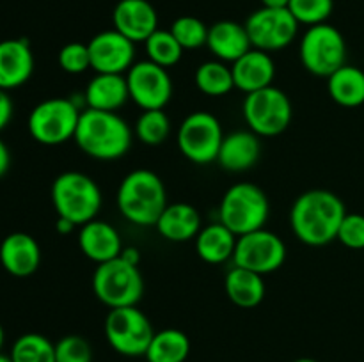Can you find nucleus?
I'll list each match as a JSON object with an SVG mask.
<instances>
[{
  "mask_svg": "<svg viewBox=\"0 0 364 362\" xmlns=\"http://www.w3.org/2000/svg\"><path fill=\"white\" fill-rule=\"evenodd\" d=\"M347 209L340 195L331 190H308L299 195L290 212L295 236L306 245L322 247L336 240Z\"/></svg>",
  "mask_w": 364,
  "mask_h": 362,
  "instance_id": "nucleus-1",
  "label": "nucleus"
},
{
  "mask_svg": "<svg viewBox=\"0 0 364 362\" xmlns=\"http://www.w3.org/2000/svg\"><path fill=\"white\" fill-rule=\"evenodd\" d=\"M73 141L91 158L117 160L130 149L132 130L116 112L85 109L80 114Z\"/></svg>",
  "mask_w": 364,
  "mask_h": 362,
  "instance_id": "nucleus-2",
  "label": "nucleus"
},
{
  "mask_svg": "<svg viewBox=\"0 0 364 362\" xmlns=\"http://www.w3.org/2000/svg\"><path fill=\"white\" fill-rule=\"evenodd\" d=\"M119 213L135 226L151 227L167 208V192L159 174L148 169L132 170L117 188Z\"/></svg>",
  "mask_w": 364,
  "mask_h": 362,
  "instance_id": "nucleus-3",
  "label": "nucleus"
},
{
  "mask_svg": "<svg viewBox=\"0 0 364 362\" xmlns=\"http://www.w3.org/2000/svg\"><path fill=\"white\" fill-rule=\"evenodd\" d=\"M52 202L57 215L75 226H84L98 215L102 208V190L87 174L68 170L53 181Z\"/></svg>",
  "mask_w": 364,
  "mask_h": 362,
  "instance_id": "nucleus-4",
  "label": "nucleus"
},
{
  "mask_svg": "<svg viewBox=\"0 0 364 362\" xmlns=\"http://www.w3.org/2000/svg\"><path fill=\"white\" fill-rule=\"evenodd\" d=\"M92 291L107 307L137 305L144 295V280L139 266L119 258L100 263L92 273Z\"/></svg>",
  "mask_w": 364,
  "mask_h": 362,
  "instance_id": "nucleus-5",
  "label": "nucleus"
},
{
  "mask_svg": "<svg viewBox=\"0 0 364 362\" xmlns=\"http://www.w3.org/2000/svg\"><path fill=\"white\" fill-rule=\"evenodd\" d=\"M269 215V197L252 183H237L228 188L219 206V222L237 236L263 229Z\"/></svg>",
  "mask_w": 364,
  "mask_h": 362,
  "instance_id": "nucleus-6",
  "label": "nucleus"
},
{
  "mask_svg": "<svg viewBox=\"0 0 364 362\" xmlns=\"http://www.w3.org/2000/svg\"><path fill=\"white\" fill-rule=\"evenodd\" d=\"M82 109L73 98H50L28 116V133L43 146H59L75 137Z\"/></svg>",
  "mask_w": 364,
  "mask_h": 362,
  "instance_id": "nucleus-7",
  "label": "nucleus"
},
{
  "mask_svg": "<svg viewBox=\"0 0 364 362\" xmlns=\"http://www.w3.org/2000/svg\"><path fill=\"white\" fill-rule=\"evenodd\" d=\"M301 62L315 77H331L347 64V43L334 25H313L301 39Z\"/></svg>",
  "mask_w": 364,
  "mask_h": 362,
  "instance_id": "nucleus-8",
  "label": "nucleus"
},
{
  "mask_svg": "<svg viewBox=\"0 0 364 362\" xmlns=\"http://www.w3.org/2000/svg\"><path fill=\"white\" fill-rule=\"evenodd\" d=\"M244 119L258 137H276L291 123V102L281 89L270 87L245 94Z\"/></svg>",
  "mask_w": 364,
  "mask_h": 362,
  "instance_id": "nucleus-9",
  "label": "nucleus"
},
{
  "mask_svg": "<svg viewBox=\"0 0 364 362\" xmlns=\"http://www.w3.org/2000/svg\"><path fill=\"white\" fill-rule=\"evenodd\" d=\"M155 330L148 316L137 309L130 307L110 309L105 318V337L112 350L124 357H141L151 343Z\"/></svg>",
  "mask_w": 364,
  "mask_h": 362,
  "instance_id": "nucleus-10",
  "label": "nucleus"
},
{
  "mask_svg": "<svg viewBox=\"0 0 364 362\" xmlns=\"http://www.w3.org/2000/svg\"><path fill=\"white\" fill-rule=\"evenodd\" d=\"M223 126L213 114L198 110L185 117L178 130V149L191 162L205 165L215 162L223 144Z\"/></svg>",
  "mask_w": 364,
  "mask_h": 362,
  "instance_id": "nucleus-11",
  "label": "nucleus"
},
{
  "mask_svg": "<svg viewBox=\"0 0 364 362\" xmlns=\"http://www.w3.org/2000/svg\"><path fill=\"white\" fill-rule=\"evenodd\" d=\"M235 266L265 275L279 270L287 259V245L272 231L265 227L252 233L242 234L237 240L233 254Z\"/></svg>",
  "mask_w": 364,
  "mask_h": 362,
  "instance_id": "nucleus-12",
  "label": "nucleus"
},
{
  "mask_svg": "<svg viewBox=\"0 0 364 362\" xmlns=\"http://www.w3.org/2000/svg\"><path fill=\"white\" fill-rule=\"evenodd\" d=\"M245 31L251 39L252 48L276 52L294 43V39L297 38L299 21L288 11V7L284 9L262 7L247 18Z\"/></svg>",
  "mask_w": 364,
  "mask_h": 362,
  "instance_id": "nucleus-13",
  "label": "nucleus"
},
{
  "mask_svg": "<svg viewBox=\"0 0 364 362\" xmlns=\"http://www.w3.org/2000/svg\"><path fill=\"white\" fill-rule=\"evenodd\" d=\"M127 85L130 99L142 110H160L171 102L173 80L166 67L141 60L127 71Z\"/></svg>",
  "mask_w": 364,
  "mask_h": 362,
  "instance_id": "nucleus-14",
  "label": "nucleus"
},
{
  "mask_svg": "<svg viewBox=\"0 0 364 362\" xmlns=\"http://www.w3.org/2000/svg\"><path fill=\"white\" fill-rule=\"evenodd\" d=\"M134 45V41L124 38L116 28L100 32L87 43L91 70L96 73L124 75L135 64Z\"/></svg>",
  "mask_w": 364,
  "mask_h": 362,
  "instance_id": "nucleus-15",
  "label": "nucleus"
},
{
  "mask_svg": "<svg viewBox=\"0 0 364 362\" xmlns=\"http://www.w3.org/2000/svg\"><path fill=\"white\" fill-rule=\"evenodd\" d=\"M114 28L134 43H144L159 31V14L148 0H119L112 11Z\"/></svg>",
  "mask_w": 364,
  "mask_h": 362,
  "instance_id": "nucleus-16",
  "label": "nucleus"
},
{
  "mask_svg": "<svg viewBox=\"0 0 364 362\" xmlns=\"http://www.w3.org/2000/svg\"><path fill=\"white\" fill-rule=\"evenodd\" d=\"M34 73V55L27 39L0 41V89L9 91L27 84Z\"/></svg>",
  "mask_w": 364,
  "mask_h": 362,
  "instance_id": "nucleus-17",
  "label": "nucleus"
},
{
  "mask_svg": "<svg viewBox=\"0 0 364 362\" xmlns=\"http://www.w3.org/2000/svg\"><path fill=\"white\" fill-rule=\"evenodd\" d=\"M0 263L14 277H28L39 268L41 248L27 233H11L0 243Z\"/></svg>",
  "mask_w": 364,
  "mask_h": 362,
  "instance_id": "nucleus-18",
  "label": "nucleus"
},
{
  "mask_svg": "<svg viewBox=\"0 0 364 362\" xmlns=\"http://www.w3.org/2000/svg\"><path fill=\"white\" fill-rule=\"evenodd\" d=\"M231 73H233L235 87L249 94L272 85L276 77V64L269 52L251 48L245 55L231 64Z\"/></svg>",
  "mask_w": 364,
  "mask_h": 362,
  "instance_id": "nucleus-19",
  "label": "nucleus"
},
{
  "mask_svg": "<svg viewBox=\"0 0 364 362\" xmlns=\"http://www.w3.org/2000/svg\"><path fill=\"white\" fill-rule=\"evenodd\" d=\"M78 247L85 258L98 265L119 258L123 252V243H121V236L116 227L96 219L80 227Z\"/></svg>",
  "mask_w": 364,
  "mask_h": 362,
  "instance_id": "nucleus-20",
  "label": "nucleus"
},
{
  "mask_svg": "<svg viewBox=\"0 0 364 362\" xmlns=\"http://www.w3.org/2000/svg\"><path fill=\"white\" fill-rule=\"evenodd\" d=\"M262 153L258 135L249 131H233L224 135L215 162L230 172H244L256 165Z\"/></svg>",
  "mask_w": 364,
  "mask_h": 362,
  "instance_id": "nucleus-21",
  "label": "nucleus"
},
{
  "mask_svg": "<svg viewBox=\"0 0 364 362\" xmlns=\"http://www.w3.org/2000/svg\"><path fill=\"white\" fill-rule=\"evenodd\" d=\"M206 46L217 57V60L231 62L240 59L242 55L252 48L245 25L231 20H223L213 23L208 28V41Z\"/></svg>",
  "mask_w": 364,
  "mask_h": 362,
  "instance_id": "nucleus-22",
  "label": "nucleus"
},
{
  "mask_svg": "<svg viewBox=\"0 0 364 362\" xmlns=\"http://www.w3.org/2000/svg\"><path fill=\"white\" fill-rule=\"evenodd\" d=\"M130 99L127 77L112 73H96L84 91V103L87 109L116 112Z\"/></svg>",
  "mask_w": 364,
  "mask_h": 362,
  "instance_id": "nucleus-23",
  "label": "nucleus"
},
{
  "mask_svg": "<svg viewBox=\"0 0 364 362\" xmlns=\"http://www.w3.org/2000/svg\"><path fill=\"white\" fill-rule=\"evenodd\" d=\"M156 231L162 238L169 241H188L199 234L201 215L198 209L187 202L167 204L160 219L155 224Z\"/></svg>",
  "mask_w": 364,
  "mask_h": 362,
  "instance_id": "nucleus-24",
  "label": "nucleus"
},
{
  "mask_svg": "<svg viewBox=\"0 0 364 362\" xmlns=\"http://www.w3.org/2000/svg\"><path fill=\"white\" fill-rule=\"evenodd\" d=\"M238 236L228 229L223 222L210 224L203 227L196 236V252L199 258L210 265H220L233 258Z\"/></svg>",
  "mask_w": 364,
  "mask_h": 362,
  "instance_id": "nucleus-25",
  "label": "nucleus"
},
{
  "mask_svg": "<svg viewBox=\"0 0 364 362\" xmlns=\"http://www.w3.org/2000/svg\"><path fill=\"white\" fill-rule=\"evenodd\" d=\"M224 287H226L228 298L242 309L256 307L265 298L263 275L247 268H240V266H233L226 273Z\"/></svg>",
  "mask_w": 364,
  "mask_h": 362,
  "instance_id": "nucleus-26",
  "label": "nucleus"
},
{
  "mask_svg": "<svg viewBox=\"0 0 364 362\" xmlns=\"http://www.w3.org/2000/svg\"><path fill=\"white\" fill-rule=\"evenodd\" d=\"M327 91L338 105L355 109L364 103V71L358 66L345 64L327 77Z\"/></svg>",
  "mask_w": 364,
  "mask_h": 362,
  "instance_id": "nucleus-27",
  "label": "nucleus"
},
{
  "mask_svg": "<svg viewBox=\"0 0 364 362\" xmlns=\"http://www.w3.org/2000/svg\"><path fill=\"white\" fill-rule=\"evenodd\" d=\"M191 353L187 334L178 329H164L155 332L144 357L148 362H185Z\"/></svg>",
  "mask_w": 364,
  "mask_h": 362,
  "instance_id": "nucleus-28",
  "label": "nucleus"
},
{
  "mask_svg": "<svg viewBox=\"0 0 364 362\" xmlns=\"http://www.w3.org/2000/svg\"><path fill=\"white\" fill-rule=\"evenodd\" d=\"M196 85L206 96H224L235 87L231 67L223 60H206L196 71Z\"/></svg>",
  "mask_w": 364,
  "mask_h": 362,
  "instance_id": "nucleus-29",
  "label": "nucleus"
},
{
  "mask_svg": "<svg viewBox=\"0 0 364 362\" xmlns=\"http://www.w3.org/2000/svg\"><path fill=\"white\" fill-rule=\"evenodd\" d=\"M13 362H55V344L41 334H23L9 353Z\"/></svg>",
  "mask_w": 364,
  "mask_h": 362,
  "instance_id": "nucleus-30",
  "label": "nucleus"
},
{
  "mask_svg": "<svg viewBox=\"0 0 364 362\" xmlns=\"http://www.w3.org/2000/svg\"><path fill=\"white\" fill-rule=\"evenodd\" d=\"M144 45L148 60L166 67V70L180 62L181 55H183V48L176 41V38L171 34V31H160L159 28L146 39Z\"/></svg>",
  "mask_w": 364,
  "mask_h": 362,
  "instance_id": "nucleus-31",
  "label": "nucleus"
},
{
  "mask_svg": "<svg viewBox=\"0 0 364 362\" xmlns=\"http://www.w3.org/2000/svg\"><path fill=\"white\" fill-rule=\"evenodd\" d=\"M171 133V119L164 109L144 110L135 123V135L148 146H159L166 142Z\"/></svg>",
  "mask_w": 364,
  "mask_h": 362,
  "instance_id": "nucleus-32",
  "label": "nucleus"
},
{
  "mask_svg": "<svg viewBox=\"0 0 364 362\" xmlns=\"http://www.w3.org/2000/svg\"><path fill=\"white\" fill-rule=\"evenodd\" d=\"M171 34L183 50L201 48L208 41V27L196 16H180L171 25Z\"/></svg>",
  "mask_w": 364,
  "mask_h": 362,
  "instance_id": "nucleus-33",
  "label": "nucleus"
},
{
  "mask_svg": "<svg viewBox=\"0 0 364 362\" xmlns=\"http://www.w3.org/2000/svg\"><path fill=\"white\" fill-rule=\"evenodd\" d=\"M333 0H290L288 11L294 14L299 25L304 23L308 27L326 23L327 18L333 14Z\"/></svg>",
  "mask_w": 364,
  "mask_h": 362,
  "instance_id": "nucleus-34",
  "label": "nucleus"
},
{
  "mask_svg": "<svg viewBox=\"0 0 364 362\" xmlns=\"http://www.w3.org/2000/svg\"><path fill=\"white\" fill-rule=\"evenodd\" d=\"M92 350L82 336H64L55 343V362H91Z\"/></svg>",
  "mask_w": 364,
  "mask_h": 362,
  "instance_id": "nucleus-35",
  "label": "nucleus"
},
{
  "mask_svg": "<svg viewBox=\"0 0 364 362\" xmlns=\"http://www.w3.org/2000/svg\"><path fill=\"white\" fill-rule=\"evenodd\" d=\"M59 66L60 70L70 75H80L91 67V57L89 48L84 43H68L59 52Z\"/></svg>",
  "mask_w": 364,
  "mask_h": 362,
  "instance_id": "nucleus-36",
  "label": "nucleus"
},
{
  "mask_svg": "<svg viewBox=\"0 0 364 362\" xmlns=\"http://www.w3.org/2000/svg\"><path fill=\"white\" fill-rule=\"evenodd\" d=\"M336 240H340L345 247L361 251L364 248V215L361 213H347L338 231Z\"/></svg>",
  "mask_w": 364,
  "mask_h": 362,
  "instance_id": "nucleus-37",
  "label": "nucleus"
},
{
  "mask_svg": "<svg viewBox=\"0 0 364 362\" xmlns=\"http://www.w3.org/2000/svg\"><path fill=\"white\" fill-rule=\"evenodd\" d=\"M11 117H13V102L7 91L0 89V131L9 124Z\"/></svg>",
  "mask_w": 364,
  "mask_h": 362,
  "instance_id": "nucleus-38",
  "label": "nucleus"
},
{
  "mask_svg": "<svg viewBox=\"0 0 364 362\" xmlns=\"http://www.w3.org/2000/svg\"><path fill=\"white\" fill-rule=\"evenodd\" d=\"M11 165V155H9V149H7L6 142L0 138V177L9 170Z\"/></svg>",
  "mask_w": 364,
  "mask_h": 362,
  "instance_id": "nucleus-39",
  "label": "nucleus"
},
{
  "mask_svg": "<svg viewBox=\"0 0 364 362\" xmlns=\"http://www.w3.org/2000/svg\"><path fill=\"white\" fill-rule=\"evenodd\" d=\"M121 258L127 259L128 263H132L135 266H139V263H141V254H139V251L135 247H123Z\"/></svg>",
  "mask_w": 364,
  "mask_h": 362,
  "instance_id": "nucleus-40",
  "label": "nucleus"
},
{
  "mask_svg": "<svg viewBox=\"0 0 364 362\" xmlns=\"http://www.w3.org/2000/svg\"><path fill=\"white\" fill-rule=\"evenodd\" d=\"M73 227H75V224L70 222L68 219H63V216H59V219H57L55 229L59 234H70L71 231H73Z\"/></svg>",
  "mask_w": 364,
  "mask_h": 362,
  "instance_id": "nucleus-41",
  "label": "nucleus"
},
{
  "mask_svg": "<svg viewBox=\"0 0 364 362\" xmlns=\"http://www.w3.org/2000/svg\"><path fill=\"white\" fill-rule=\"evenodd\" d=\"M263 7H272V9H284L288 7L290 0H262Z\"/></svg>",
  "mask_w": 364,
  "mask_h": 362,
  "instance_id": "nucleus-42",
  "label": "nucleus"
},
{
  "mask_svg": "<svg viewBox=\"0 0 364 362\" xmlns=\"http://www.w3.org/2000/svg\"><path fill=\"white\" fill-rule=\"evenodd\" d=\"M4 341H6V334H4L2 325H0V350H2V346H4Z\"/></svg>",
  "mask_w": 364,
  "mask_h": 362,
  "instance_id": "nucleus-43",
  "label": "nucleus"
},
{
  "mask_svg": "<svg viewBox=\"0 0 364 362\" xmlns=\"http://www.w3.org/2000/svg\"><path fill=\"white\" fill-rule=\"evenodd\" d=\"M0 362H13V361H11L9 355H2V353H0Z\"/></svg>",
  "mask_w": 364,
  "mask_h": 362,
  "instance_id": "nucleus-44",
  "label": "nucleus"
},
{
  "mask_svg": "<svg viewBox=\"0 0 364 362\" xmlns=\"http://www.w3.org/2000/svg\"><path fill=\"white\" fill-rule=\"evenodd\" d=\"M294 362H318V361H315V358L304 357V358H297V361H294Z\"/></svg>",
  "mask_w": 364,
  "mask_h": 362,
  "instance_id": "nucleus-45",
  "label": "nucleus"
}]
</instances>
